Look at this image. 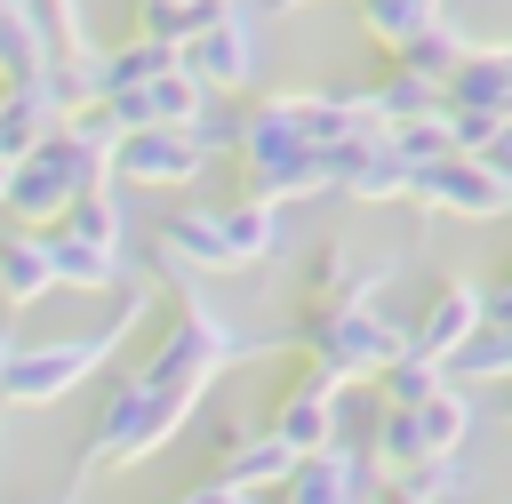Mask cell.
<instances>
[{"label": "cell", "mask_w": 512, "mask_h": 504, "mask_svg": "<svg viewBox=\"0 0 512 504\" xmlns=\"http://www.w3.org/2000/svg\"><path fill=\"white\" fill-rule=\"evenodd\" d=\"M376 104H384V120H416V112H440V104H448V88L400 64V72H392V80L376 88Z\"/></svg>", "instance_id": "83f0119b"}, {"label": "cell", "mask_w": 512, "mask_h": 504, "mask_svg": "<svg viewBox=\"0 0 512 504\" xmlns=\"http://www.w3.org/2000/svg\"><path fill=\"white\" fill-rule=\"evenodd\" d=\"M280 504H376V456L328 440V448L296 456V472L280 480Z\"/></svg>", "instance_id": "8992f818"}, {"label": "cell", "mask_w": 512, "mask_h": 504, "mask_svg": "<svg viewBox=\"0 0 512 504\" xmlns=\"http://www.w3.org/2000/svg\"><path fill=\"white\" fill-rule=\"evenodd\" d=\"M56 272H64L72 288H112V280H120V256L96 248V240H72V232L56 224Z\"/></svg>", "instance_id": "4316f807"}, {"label": "cell", "mask_w": 512, "mask_h": 504, "mask_svg": "<svg viewBox=\"0 0 512 504\" xmlns=\"http://www.w3.org/2000/svg\"><path fill=\"white\" fill-rule=\"evenodd\" d=\"M8 176H16V168H8V160H0V200H8Z\"/></svg>", "instance_id": "e575fe53"}, {"label": "cell", "mask_w": 512, "mask_h": 504, "mask_svg": "<svg viewBox=\"0 0 512 504\" xmlns=\"http://www.w3.org/2000/svg\"><path fill=\"white\" fill-rule=\"evenodd\" d=\"M16 352H24V344H16L8 328H0V376H8V360H16Z\"/></svg>", "instance_id": "d6a6232c"}, {"label": "cell", "mask_w": 512, "mask_h": 504, "mask_svg": "<svg viewBox=\"0 0 512 504\" xmlns=\"http://www.w3.org/2000/svg\"><path fill=\"white\" fill-rule=\"evenodd\" d=\"M384 504H424V496L416 488H384Z\"/></svg>", "instance_id": "836d02e7"}, {"label": "cell", "mask_w": 512, "mask_h": 504, "mask_svg": "<svg viewBox=\"0 0 512 504\" xmlns=\"http://www.w3.org/2000/svg\"><path fill=\"white\" fill-rule=\"evenodd\" d=\"M440 384H448V360H432V352H416V344H408V352L384 368V408H424Z\"/></svg>", "instance_id": "cb8c5ba5"}, {"label": "cell", "mask_w": 512, "mask_h": 504, "mask_svg": "<svg viewBox=\"0 0 512 504\" xmlns=\"http://www.w3.org/2000/svg\"><path fill=\"white\" fill-rule=\"evenodd\" d=\"M344 192H352V200H400V192H416V160L392 144V128L368 136V152H360V168H352Z\"/></svg>", "instance_id": "2e32d148"}, {"label": "cell", "mask_w": 512, "mask_h": 504, "mask_svg": "<svg viewBox=\"0 0 512 504\" xmlns=\"http://www.w3.org/2000/svg\"><path fill=\"white\" fill-rule=\"evenodd\" d=\"M232 352H240V336H232V328H224L208 304H192V312L168 328V344L144 360V376H152V384H208V376H216Z\"/></svg>", "instance_id": "5b68a950"}, {"label": "cell", "mask_w": 512, "mask_h": 504, "mask_svg": "<svg viewBox=\"0 0 512 504\" xmlns=\"http://www.w3.org/2000/svg\"><path fill=\"white\" fill-rule=\"evenodd\" d=\"M184 64H192L208 88H248V80L264 72V32H256V16H248V8L216 16L208 32L184 40Z\"/></svg>", "instance_id": "52a82bcc"}, {"label": "cell", "mask_w": 512, "mask_h": 504, "mask_svg": "<svg viewBox=\"0 0 512 504\" xmlns=\"http://www.w3.org/2000/svg\"><path fill=\"white\" fill-rule=\"evenodd\" d=\"M504 96H512V64H504V48L464 56L456 80H448V104H488V112H504Z\"/></svg>", "instance_id": "603a6c76"}, {"label": "cell", "mask_w": 512, "mask_h": 504, "mask_svg": "<svg viewBox=\"0 0 512 504\" xmlns=\"http://www.w3.org/2000/svg\"><path fill=\"white\" fill-rule=\"evenodd\" d=\"M336 400H344V368L312 360V376L272 408V432H280L296 456H312V448H328V440H336Z\"/></svg>", "instance_id": "9c48e42d"}, {"label": "cell", "mask_w": 512, "mask_h": 504, "mask_svg": "<svg viewBox=\"0 0 512 504\" xmlns=\"http://www.w3.org/2000/svg\"><path fill=\"white\" fill-rule=\"evenodd\" d=\"M480 160H488V168H496V176H504V184H512V120H504V128H496V144H488V152H480Z\"/></svg>", "instance_id": "4dcf8cb0"}, {"label": "cell", "mask_w": 512, "mask_h": 504, "mask_svg": "<svg viewBox=\"0 0 512 504\" xmlns=\"http://www.w3.org/2000/svg\"><path fill=\"white\" fill-rule=\"evenodd\" d=\"M288 472H296V448H288L272 424H264V432H248V440L224 456V480H240V488H280Z\"/></svg>", "instance_id": "ac0fdd59"}, {"label": "cell", "mask_w": 512, "mask_h": 504, "mask_svg": "<svg viewBox=\"0 0 512 504\" xmlns=\"http://www.w3.org/2000/svg\"><path fill=\"white\" fill-rule=\"evenodd\" d=\"M504 120H512V96H504Z\"/></svg>", "instance_id": "74e56055"}, {"label": "cell", "mask_w": 512, "mask_h": 504, "mask_svg": "<svg viewBox=\"0 0 512 504\" xmlns=\"http://www.w3.org/2000/svg\"><path fill=\"white\" fill-rule=\"evenodd\" d=\"M176 504H256V496H248L240 480H216V488H184Z\"/></svg>", "instance_id": "f546056e"}, {"label": "cell", "mask_w": 512, "mask_h": 504, "mask_svg": "<svg viewBox=\"0 0 512 504\" xmlns=\"http://www.w3.org/2000/svg\"><path fill=\"white\" fill-rule=\"evenodd\" d=\"M104 176H112V160L64 128V136H48L40 152L16 160V176H8V208H16L24 224H64V208H72L88 184H104Z\"/></svg>", "instance_id": "7a4b0ae2"}, {"label": "cell", "mask_w": 512, "mask_h": 504, "mask_svg": "<svg viewBox=\"0 0 512 504\" xmlns=\"http://www.w3.org/2000/svg\"><path fill=\"white\" fill-rule=\"evenodd\" d=\"M224 240H232V264L280 256V240H288V224H280V200H264V192L232 200V208H224Z\"/></svg>", "instance_id": "9a60e30c"}, {"label": "cell", "mask_w": 512, "mask_h": 504, "mask_svg": "<svg viewBox=\"0 0 512 504\" xmlns=\"http://www.w3.org/2000/svg\"><path fill=\"white\" fill-rule=\"evenodd\" d=\"M192 400H200V384H152L144 368H136V376H120V384L104 392L96 432H88V464H136V456L168 448V440H176V424L192 416Z\"/></svg>", "instance_id": "6da1fadb"}, {"label": "cell", "mask_w": 512, "mask_h": 504, "mask_svg": "<svg viewBox=\"0 0 512 504\" xmlns=\"http://www.w3.org/2000/svg\"><path fill=\"white\" fill-rule=\"evenodd\" d=\"M488 328V288H472V280H448L432 304H424V320H416V352H432V360H456L472 336Z\"/></svg>", "instance_id": "8fae6325"}, {"label": "cell", "mask_w": 512, "mask_h": 504, "mask_svg": "<svg viewBox=\"0 0 512 504\" xmlns=\"http://www.w3.org/2000/svg\"><path fill=\"white\" fill-rule=\"evenodd\" d=\"M192 136H200L208 152H224V144H240V136H248V112H216V104H208V112L192 120Z\"/></svg>", "instance_id": "f1b7e54d"}, {"label": "cell", "mask_w": 512, "mask_h": 504, "mask_svg": "<svg viewBox=\"0 0 512 504\" xmlns=\"http://www.w3.org/2000/svg\"><path fill=\"white\" fill-rule=\"evenodd\" d=\"M360 24H368L384 48H400V40H416L424 24H440V0H360Z\"/></svg>", "instance_id": "484cf974"}, {"label": "cell", "mask_w": 512, "mask_h": 504, "mask_svg": "<svg viewBox=\"0 0 512 504\" xmlns=\"http://www.w3.org/2000/svg\"><path fill=\"white\" fill-rule=\"evenodd\" d=\"M112 176H128V184H192V176H208V144L192 128H128L120 152H112Z\"/></svg>", "instance_id": "ba28073f"}, {"label": "cell", "mask_w": 512, "mask_h": 504, "mask_svg": "<svg viewBox=\"0 0 512 504\" xmlns=\"http://www.w3.org/2000/svg\"><path fill=\"white\" fill-rule=\"evenodd\" d=\"M504 416H512V400H504Z\"/></svg>", "instance_id": "f35d334b"}, {"label": "cell", "mask_w": 512, "mask_h": 504, "mask_svg": "<svg viewBox=\"0 0 512 504\" xmlns=\"http://www.w3.org/2000/svg\"><path fill=\"white\" fill-rule=\"evenodd\" d=\"M64 120H72V112L56 104V88H48L40 72H32V80H0V160H8V168H16L24 152H40Z\"/></svg>", "instance_id": "30bf717a"}, {"label": "cell", "mask_w": 512, "mask_h": 504, "mask_svg": "<svg viewBox=\"0 0 512 504\" xmlns=\"http://www.w3.org/2000/svg\"><path fill=\"white\" fill-rule=\"evenodd\" d=\"M104 64H112V88H144V80H160V72H176L184 64V48L176 40H136V48H104Z\"/></svg>", "instance_id": "d4e9b609"}, {"label": "cell", "mask_w": 512, "mask_h": 504, "mask_svg": "<svg viewBox=\"0 0 512 504\" xmlns=\"http://www.w3.org/2000/svg\"><path fill=\"white\" fill-rule=\"evenodd\" d=\"M416 200L424 208H448V216H504L512 208V184L480 152H440V160L416 168Z\"/></svg>", "instance_id": "277c9868"}, {"label": "cell", "mask_w": 512, "mask_h": 504, "mask_svg": "<svg viewBox=\"0 0 512 504\" xmlns=\"http://www.w3.org/2000/svg\"><path fill=\"white\" fill-rule=\"evenodd\" d=\"M160 240L184 256V264H200V272H232V240H224V208H176L168 224H160Z\"/></svg>", "instance_id": "4fadbf2b"}, {"label": "cell", "mask_w": 512, "mask_h": 504, "mask_svg": "<svg viewBox=\"0 0 512 504\" xmlns=\"http://www.w3.org/2000/svg\"><path fill=\"white\" fill-rule=\"evenodd\" d=\"M56 56H48V40L32 32V16L16 8V0H0V80H32V72H48Z\"/></svg>", "instance_id": "7402d4cb"}, {"label": "cell", "mask_w": 512, "mask_h": 504, "mask_svg": "<svg viewBox=\"0 0 512 504\" xmlns=\"http://www.w3.org/2000/svg\"><path fill=\"white\" fill-rule=\"evenodd\" d=\"M272 8H312V0H272Z\"/></svg>", "instance_id": "d590c367"}, {"label": "cell", "mask_w": 512, "mask_h": 504, "mask_svg": "<svg viewBox=\"0 0 512 504\" xmlns=\"http://www.w3.org/2000/svg\"><path fill=\"white\" fill-rule=\"evenodd\" d=\"M40 80L56 88V104H64V112H80V104H104V96H112V64H104V48H72V56H56Z\"/></svg>", "instance_id": "e0dca14e"}, {"label": "cell", "mask_w": 512, "mask_h": 504, "mask_svg": "<svg viewBox=\"0 0 512 504\" xmlns=\"http://www.w3.org/2000/svg\"><path fill=\"white\" fill-rule=\"evenodd\" d=\"M464 56H472V40H464L456 24H424L416 40H400V64H408V72H424V80H440V88L456 80V64H464Z\"/></svg>", "instance_id": "44dd1931"}, {"label": "cell", "mask_w": 512, "mask_h": 504, "mask_svg": "<svg viewBox=\"0 0 512 504\" xmlns=\"http://www.w3.org/2000/svg\"><path fill=\"white\" fill-rule=\"evenodd\" d=\"M56 232H8L0 240V296L8 304H40L56 288Z\"/></svg>", "instance_id": "7c38bea8"}, {"label": "cell", "mask_w": 512, "mask_h": 504, "mask_svg": "<svg viewBox=\"0 0 512 504\" xmlns=\"http://www.w3.org/2000/svg\"><path fill=\"white\" fill-rule=\"evenodd\" d=\"M240 152H248V168H256V160H288V152H304V96H272V104H256Z\"/></svg>", "instance_id": "5bb4252c"}, {"label": "cell", "mask_w": 512, "mask_h": 504, "mask_svg": "<svg viewBox=\"0 0 512 504\" xmlns=\"http://www.w3.org/2000/svg\"><path fill=\"white\" fill-rule=\"evenodd\" d=\"M64 232H72V240H96V248L120 256V248H128V208H120L104 184H88V192L64 208Z\"/></svg>", "instance_id": "d6986e66"}, {"label": "cell", "mask_w": 512, "mask_h": 504, "mask_svg": "<svg viewBox=\"0 0 512 504\" xmlns=\"http://www.w3.org/2000/svg\"><path fill=\"white\" fill-rule=\"evenodd\" d=\"M488 320H496V328H512V272L488 288Z\"/></svg>", "instance_id": "1f68e13d"}, {"label": "cell", "mask_w": 512, "mask_h": 504, "mask_svg": "<svg viewBox=\"0 0 512 504\" xmlns=\"http://www.w3.org/2000/svg\"><path fill=\"white\" fill-rule=\"evenodd\" d=\"M32 504H64V496H32Z\"/></svg>", "instance_id": "8d00e7d4"}, {"label": "cell", "mask_w": 512, "mask_h": 504, "mask_svg": "<svg viewBox=\"0 0 512 504\" xmlns=\"http://www.w3.org/2000/svg\"><path fill=\"white\" fill-rule=\"evenodd\" d=\"M400 488H416L424 504H464L472 496V464H464V448H432V456H416L400 472Z\"/></svg>", "instance_id": "ffe728a7"}, {"label": "cell", "mask_w": 512, "mask_h": 504, "mask_svg": "<svg viewBox=\"0 0 512 504\" xmlns=\"http://www.w3.org/2000/svg\"><path fill=\"white\" fill-rule=\"evenodd\" d=\"M128 320H136V304H128L112 328H88V336H64V344H24V352L8 360V376H0V400H16V408H48V400H64V392L120 344Z\"/></svg>", "instance_id": "3957f363"}]
</instances>
